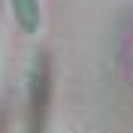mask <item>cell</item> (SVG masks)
Segmentation results:
<instances>
[{"label":"cell","instance_id":"obj_1","mask_svg":"<svg viewBox=\"0 0 133 133\" xmlns=\"http://www.w3.org/2000/svg\"><path fill=\"white\" fill-rule=\"evenodd\" d=\"M12 9H15V18L21 30L33 33L39 27V0H12Z\"/></svg>","mask_w":133,"mask_h":133}]
</instances>
